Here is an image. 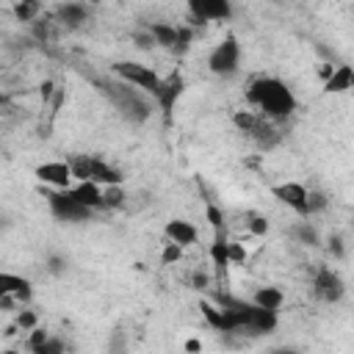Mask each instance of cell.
Here are the masks:
<instances>
[{
	"label": "cell",
	"mask_w": 354,
	"mask_h": 354,
	"mask_svg": "<svg viewBox=\"0 0 354 354\" xmlns=\"http://www.w3.org/2000/svg\"><path fill=\"white\" fill-rule=\"evenodd\" d=\"M246 102L257 113H263V116H268L274 122L288 119L296 111V97L288 88V83H282L279 77H271V75H260V77H254L249 83Z\"/></svg>",
	"instance_id": "1"
},
{
	"label": "cell",
	"mask_w": 354,
	"mask_h": 354,
	"mask_svg": "<svg viewBox=\"0 0 354 354\" xmlns=\"http://www.w3.org/2000/svg\"><path fill=\"white\" fill-rule=\"evenodd\" d=\"M94 86L100 88V94L119 111V116H124L127 122H133V124H144L149 116H152V111H155V102H152V97L147 94V91H141V88H136L133 83H127V80H94Z\"/></svg>",
	"instance_id": "2"
},
{
	"label": "cell",
	"mask_w": 354,
	"mask_h": 354,
	"mask_svg": "<svg viewBox=\"0 0 354 354\" xmlns=\"http://www.w3.org/2000/svg\"><path fill=\"white\" fill-rule=\"evenodd\" d=\"M69 169L75 180H91L97 185H122L124 177L116 166L102 160L100 155H75L69 158Z\"/></svg>",
	"instance_id": "3"
},
{
	"label": "cell",
	"mask_w": 354,
	"mask_h": 354,
	"mask_svg": "<svg viewBox=\"0 0 354 354\" xmlns=\"http://www.w3.org/2000/svg\"><path fill=\"white\" fill-rule=\"evenodd\" d=\"M232 122H235V127L241 133H246L252 141H257L266 149L279 141V130L274 127V119H268V116H263L257 111H238L232 116Z\"/></svg>",
	"instance_id": "4"
},
{
	"label": "cell",
	"mask_w": 354,
	"mask_h": 354,
	"mask_svg": "<svg viewBox=\"0 0 354 354\" xmlns=\"http://www.w3.org/2000/svg\"><path fill=\"white\" fill-rule=\"evenodd\" d=\"M47 205H50V213L58 221H64V224H80V221H88L91 218V207H86L83 202H77L69 188L50 191L47 194Z\"/></svg>",
	"instance_id": "5"
},
{
	"label": "cell",
	"mask_w": 354,
	"mask_h": 354,
	"mask_svg": "<svg viewBox=\"0 0 354 354\" xmlns=\"http://www.w3.org/2000/svg\"><path fill=\"white\" fill-rule=\"evenodd\" d=\"M111 69H113L116 77L133 83L136 88L147 91V94L155 100V94H158V88H160V75H158L152 66L138 64V61H116V64H111Z\"/></svg>",
	"instance_id": "6"
},
{
	"label": "cell",
	"mask_w": 354,
	"mask_h": 354,
	"mask_svg": "<svg viewBox=\"0 0 354 354\" xmlns=\"http://www.w3.org/2000/svg\"><path fill=\"white\" fill-rule=\"evenodd\" d=\"M238 64H241V44H238V39L230 33V36H224V39L213 47V53H210V58H207V66H210L213 75L227 77V75H235V72H238Z\"/></svg>",
	"instance_id": "7"
},
{
	"label": "cell",
	"mask_w": 354,
	"mask_h": 354,
	"mask_svg": "<svg viewBox=\"0 0 354 354\" xmlns=\"http://www.w3.org/2000/svg\"><path fill=\"white\" fill-rule=\"evenodd\" d=\"M30 296L33 285L25 277L0 271V307H11V301H30Z\"/></svg>",
	"instance_id": "8"
},
{
	"label": "cell",
	"mask_w": 354,
	"mask_h": 354,
	"mask_svg": "<svg viewBox=\"0 0 354 354\" xmlns=\"http://www.w3.org/2000/svg\"><path fill=\"white\" fill-rule=\"evenodd\" d=\"M188 11L199 22H224L232 17V3L230 0H185Z\"/></svg>",
	"instance_id": "9"
},
{
	"label": "cell",
	"mask_w": 354,
	"mask_h": 354,
	"mask_svg": "<svg viewBox=\"0 0 354 354\" xmlns=\"http://www.w3.org/2000/svg\"><path fill=\"white\" fill-rule=\"evenodd\" d=\"M36 180L50 188H69L75 177H72L69 160H47L41 166H36Z\"/></svg>",
	"instance_id": "10"
},
{
	"label": "cell",
	"mask_w": 354,
	"mask_h": 354,
	"mask_svg": "<svg viewBox=\"0 0 354 354\" xmlns=\"http://www.w3.org/2000/svg\"><path fill=\"white\" fill-rule=\"evenodd\" d=\"M274 199H279L282 205H288L290 210H296L299 216H310L307 210V188L301 183H279L271 188Z\"/></svg>",
	"instance_id": "11"
},
{
	"label": "cell",
	"mask_w": 354,
	"mask_h": 354,
	"mask_svg": "<svg viewBox=\"0 0 354 354\" xmlns=\"http://www.w3.org/2000/svg\"><path fill=\"white\" fill-rule=\"evenodd\" d=\"M313 288H315V293L324 299V301H340L343 299V293H346V285H343V279H340V274L337 271H332V268H318V274H315V282H313Z\"/></svg>",
	"instance_id": "12"
},
{
	"label": "cell",
	"mask_w": 354,
	"mask_h": 354,
	"mask_svg": "<svg viewBox=\"0 0 354 354\" xmlns=\"http://www.w3.org/2000/svg\"><path fill=\"white\" fill-rule=\"evenodd\" d=\"M202 310V318L207 321V326H213L216 332H238V318L230 307H221V304H213V301H202L199 304Z\"/></svg>",
	"instance_id": "13"
},
{
	"label": "cell",
	"mask_w": 354,
	"mask_h": 354,
	"mask_svg": "<svg viewBox=\"0 0 354 354\" xmlns=\"http://www.w3.org/2000/svg\"><path fill=\"white\" fill-rule=\"evenodd\" d=\"M183 88H185V80H183L180 72H171L169 77H160V88L155 94V105L169 116L171 108H174V102H177V97L183 94Z\"/></svg>",
	"instance_id": "14"
},
{
	"label": "cell",
	"mask_w": 354,
	"mask_h": 354,
	"mask_svg": "<svg viewBox=\"0 0 354 354\" xmlns=\"http://www.w3.org/2000/svg\"><path fill=\"white\" fill-rule=\"evenodd\" d=\"M69 191H72V196H75L77 202H83V205L91 207V210L105 207V205H102V185H97V183H91V180H77L75 185H69Z\"/></svg>",
	"instance_id": "15"
},
{
	"label": "cell",
	"mask_w": 354,
	"mask_h": 354,
	"mask_svg": "<svg viewBox=\"0 0 354 354\" xmlns=\"http://www.w3.org/2000/svg\"><path fill=\"white\" fill-rule=\"evenodd\" d=\"M163 232H166V238H169L171 243H177V246H191V243L196 241V227H194L191 221H185V218H171Z\"/></svg>",
	"instance_id": "16"
},
{
	"label": "cell",
	"mask_w": 354,
	"mask_h": 354,
	"mask_svg": "<svg viewBox=\"0 0 354 354\" xmlns=\"http://www.w3.org/2000/svg\"><path fill=\"white\" fill-rule=\"evenodd\" d=\"M55 17H58V22H64L69 28H77L88 19V8L83 3H64V6H58Z\"/></svg>",
	"instance_id": "17"
},
{
	"label": "cell",
	"mask_w": 354,
	"mask_h": 354,
	"mask_svg": "<svg viewBox=\"0 0 354 354\" xmlns=\"http://www.w3.org/2000/svg\"><path fill=\"white\" fill-rule=\"evenodd\" d=\"M149 36H152V41L160 44V47H177V44H180V28L166 25V22H155V25L149 28Z\"/></svg>",
	"instance_id": "18"
},
{
	"label": "cell",
	"mask_w": 354,
	"mask_h": 354,
	"mask_svg": "<svg viewBox=\"0 0 354 354\" xmlns=\"http://www.w3.org/2000/svg\"><path fill=\"white\" fill-rule=\"evenodd\" d=\"M329 94H340L346 88H351V66H335L329 75H326V86H324Z\"/></svg>",
	"instance_id": "19"
},
{
	"label": "cell",
	"mask_w": 354,
	"mask_h": 354,
	"mask_svg": "<svg viewBox=\"0 0 354 354\" xmlns=\"http://www.w3.org/2000/svg\"><path fill=\"white\" fill-rule=\"evenodd\" d=\"M254 304H260V307H266V310H279L282 307V301H285V296H282V290L279 288H260L257 293H254V299H252Z\"/></svg>",
	"instance_id": "20"
},
{
	"label": "cell",
	"mask_w": 354,
	"mask_h": 354,
	"mask_svg": "<svg viewBox=\"0 0 354 354\" xmlns=\"http://www.w3.org/2000/svg\"><path fill=\"white\" fill-rule=\"evenodd\" d=\"M102 205L105 207H122L124 205V188L122 185H102Z\"/></svg>",
	"instance_id": "21"
},
{
	"label": "cell",
	"mask_w": 354,
	"mask_h": 354,
	"mask_svg": "<svg viewBox=\"0 0 354 354\" xmlns=\"http://www.w3.org/2000/svg\"><path fill=\"white\" fill-rule=\"evenodd\" d=\"M293 235H296L301 243H307V246H315V243H318V232L310 227V221H299V224L293 227Z\"/></svg>",
	"instance_id": "22"
},
{
	"label": "cell",
	"mask_w": 354,
	"mask_h": 354,
	"mask_svg": "<svg viewBox=\"0 0 354 354\" xmlns=\"http://www.w3.org/2000/svg\"><path fill=\"white\" fill-rule=\"evenodd\" d=\"M227 241L224 238H216V243L210 246V257H213V263L221 268V266H230V260H227Z\"/></svg>",
	"instance_id": "23"
},
{
	"label": "cell",
	"mask_w": 354,
	"mask_h": 354,
	"mask_svg": "<svg viewBox=\"0 0 354 354\" xmlns=\"http://www.w3.org/2000/svg\"><path fill=\"white\" fill-rule=\"evenodd\" d=\"M14 14H17V19H22V22L33 19V14H36V0H22V3H17Z\"/></svg>",
	"instance_id": "24"
},
{
	"label": "cell",
	"mask_w": 354,
	"mask_h": 354,
	"mask_svg": "<svg viewBox=\"0 0 354 354\" xmlns=\"http://www.w3.org/2000/svg\"><path fill=\"white\" fill-rule=\"evenodd\" d=\"M324 207H326V196L321 191H307V210H310V216L324 210Z\"/></svg>",
	"instance_id": "25"
},
{
	"label": "cell",
	"mask_w": 354,
	"mask_h": 354,
	"mask_svg": "<svg viewBox=\"0 0 354 354\" xmlns=\"http://www.w3.org/2000/svg\"><path fill=\"white\" fill-rule=\"evenodd\" d=\"M180 257H183V246H177V243H171V241H169V243L163 246V254H160V260L169 266V263H177Z\"/></svg>",
	"instance_id": "26"
},
{
	"label": "cell",
	"mask_w": 354,
	"mask_h": 354,
	"mask_svg": "<svg viewBox=\"0 0 354 354\" xmlns=\"http://www.w3.org/2000/svg\"><path fill=\"white\" fill-rule=\"evenodd\" d=\"M33 351H36V354H61V351H64V343H61V340H50V337H44V343H39Z\"/></svg>",
	"instance_id": "27"
},
{
	"label": "cell",
	"mask_w": 354,
	"mask_h": 354,
	"mask_svg": "<svg viewBox=\"0 0 354 354\" xmlns=\"http://www.w3.org/2000/svg\"><path fill=\"white\" fill-rule=\"evenodd\" d=\"M227 260H230V263H243V260H246V249H243L241 243H230V246H227Z\"/></svg>",
	"instance_id": "28"
},
{
	"label": "cell",
	"mask_w": 354,
	"mask_h": 354,
	"mask_svg": "<svg viewBox=\"0 0 354 354\" xmlns=\"http://www.w3.org/2000/svg\"><path fill=\"white\" fill-rule=\"evenodd\" d=\"M17 326H19V329H28V332H30V329L36 326V313H30V310H22V313L17 315Z\"/></svg>",
	"instance_id": "29"
},
{
	"label": "cell",
	"mask_w": 354,
	"mask_h": 354,
	"mask_svg": "<svg viewBox=\"0 0 354 354\" xmlns=\"http://www.w3.org/2000/svg\"><path fill=\"white\" fill-rule=\"evenodd\" d=\"M249 230H252L254 235H263V232H268V221H266V218H260V216H254V218H252V224H249Z\"/></svg>",
	"instance_id": "30"
},
{
	"label": "cell",
	"mask_w": 354,
	"mask_h": 354,
	"mask_svg": "<svg viewBox=\"0 0 354 354\" xmlns=\"http://www.w3.org/2000/svg\"><path fill=\"white\" fill-rule=\"evenodd\" d=\"M207 218H210L213 227H221V221H224V216H221V210L216 205H207Z\"/></svg>",
	"instance_id": "31"
},
{
	"label": "cell",
	"mask_w": 354,
	"mask_h": 354,
	"mask_svg": "<svg viewBox=\"0 0 354 354\" xmlns=\"http://www.w3.org/2000/svg\"><path fill=\"white\" fill-rule=\"evenodd\" d=\"M329 252H332L335 257H343V254H346V252H343V241H340V235L329 238Z\"/></svg>",
	"instance_id": "32"
},
{
	"label": "cell",
	"mask_w": 354,
	"mask_h": 354,
	"mask_svg": "<svg viewBox=\"0 0 354 354\" xmlns=\"http://www.w3.org/2000/svg\"><path fill=\"white\" fill-rule=\"evenodd\" d=\"M194 288H207V277L196 271V274H194Z\"/></svg>",
	"instance_id": "33"
},
{
	"label": "cell",
	"mask_w": 354,
	"mask_h": 354,
	"mask_svg": "<svg viewBox=\"0 0 354 354\" xmlns=\"http://www.w3.org/2000/svg\"><path fill=\"white\" fill-rule=\"evenodd\" d=\"M185 348H188V351H196V348H202V343H199V340H188Z\"/></svg>",
	"instance_id": "34"
},
{
	"label": "cell",
	"mask_w": 354,
	"mask_h": 354,
	"mask_svg": "<svg viewBox=\"0 0 354 354\" xmlns=\"http://www.w3.org/2000/svg\"><path fill=\"white\" fill-rule=\"evenodd\" d=\"M3 227H6V216H0V230H3Z\"/></svg>",
	"instance_id": "35"
},
{
	"label": "cell",
	"mask_w": 354,
	"mask_h": 354,
	"mask_svg": "<svg viewBox=\"0 0 354 354\" xmlns=\"http://www.w3.org/2000/svg\"><path fill=\"white\" fill-rule=\"evenodd\" d=\"M0 105H3V94H0Z\"/></svg>",
	"instance_id": "36"
}]
</instances>
